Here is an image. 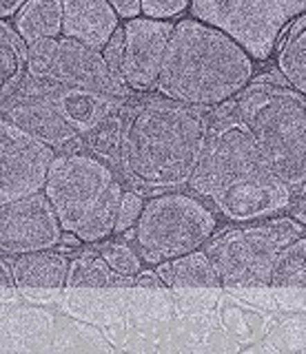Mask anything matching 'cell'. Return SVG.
<instances>
[{
	"instance_id": "6da1fadb",
	"label": "cell",
	"mask_w": 306,
	"mask_h": 354,
	"mask_svg": "<svg viewBox=\"0 0 306 354\" xmlns=\"http://www.w3.org/2000/svg\"><path fill=\"white\" fill-rule=\"evenodd\" d=\"M209 122V138L189 180L191 191L211 199L217 213L237 224L271 219L287 210L293 188L262 158L251 133L237 120L233 100L213 109Z\"/></svg>"
},
{
	"instance_id": "7a4b0ae2",
	"label": "cell",
	"mask_w": 306,
	"mask_h": 354,
	"mask_svg": "<svg viewBox=\"0 0 306 354\" xmlns=\"http://www.w3.org/2000/svg\"><path fill=\"white\" fill-rule=\"evenodd\" d=\"M209 113L162 95L125 104L120 166L127 180L147 191L189 186L209 138Z\"/></svg>"
},
{
	"instance_id": "3957f363",
	"label": "cell",
	"mask_w": 306,
	"mask_h": 354,
	"mask_svg": "<svg viewBox=\"0 0 306 354\" xmlns=\"http://www.w3.org/2000/svg\"><path fill=\"white\" fill-rule=\"evenodd\" d=\"M253 71V60L222 31L182 18L173 27L156 91L209 113L242 93Z\"/></svg>"
},
{
	"instance_id": "277c9868",
	"label": "cell",
	"mask_w": 306,
	"mask_h": 354,
	"mask_svg": "<svg viewBox=\"0 0 306 354\" xmlns=\"http://www.w3.org/2000/svg\"><path fill=\"white\" fill-rule=\"evenodd\" d=\"M123 191L111 166L82 151L58 153L42 188L62 232L80 243H98L114 235Z\"/></svg>"
},
{
	"instance_id": "5b68a950",
	"label": "cell",
	"mask_w": 306,
	"mask_h": 354,
	"mask_svg": "<svg viewBox=\"0 0 306 354\" xmlns=\"http://www.w3.org/2000/svg\"><path fill=\"white\" fill-rule=\"evenodd\" d=\"M235 113L271 171L289 188L306 184V95L287 82L255 77L235 100Z\"/></svg>"
},
{
	"instance_id": "8992f818",
	"label": "cell",
	"mask_w": 306,
	"mask_h": 354,
	"mask_svg": "<svg viewBox=\"0 0 306 354\" xmlns=\"http://www.w3.org/2000/svg\"><path fill=\"white\" fill-rule=\"evenodd\" d=\"M215 215L198 197L162 193L145 202L134 228L136 252L142 263L160 266L206 246L215 235Z\"/></svg>"
},
{
	"instance_id": "52a82bcc",
	"label": "cell",
	"mask_w": 306,
	"mask_h": 354,
	"mask_svg": "<svg viewBox=\"0 0 306 354\" xmlns=\"http://www.w3.org/2000/svg\"><path fill=\"white\" fill-rule=\"evenodd\" d=\"M304 226L293 217H271L237 226L206 243L222 286H269L271 268L282 248L302 237Z\"/></svg>"
},
{
	"instance_id": "ba28073f",
	"label": "cell",
	"mask_w": 306,
	"mask_h": 354,
	"mask_svg": "<svg viewBox=\"0 0 306 354\" xmlns=\"http://www.w3.org/2000/svg\"><path fill=\"white\" fill-rule=\"evenodd\" d=\"M189 11L231 38L251 60H267L282 31L306 11V0H195Z\"/></svg>"
},
{
	"instance_id": "9c48e42d",
	"label": "cell",
	"mask_w": 306,
	"mask_h": 354,
	"mask_svg": "<svg viewBox=\"0 0 306 354\" xmlns=\"http://www.w3.org/2000/svg\"><path fill=\"white\" fill-rule=\"evenodd\" d=\"M56 151L0 118V206L42 193Z\"/></svg>"
},
{
	"instance_id": "30bf717a",
	"label": "cell",
	"mask_w": 306,
	"mask_h": 354,
	"mask_svg": "<svg viewBox=\"0 0 306 354\" xmlns=\"http://www.w3.org/2000/svg\"><path fill=\"white\" fill-rule=\"evenodd\" d=\"M60 239V221L45 193L0 206V252L23 257L29 252L56 248Z\"/></svg>"
},
{
	"instance_id": "8fae6325",
	"label": "cell",
	"mask_w": 306,
	"mask_h": 354,
	"mask_svg": "<svg viewBox=\"0 0 306 354\" xmlns=\"http://www.w3.org/2000/svg\"><path fill=\"white\" fill-rule=\"evenodd\" d=\"M0 113L7 122H12L29 138L47 144L53 151L75 153V147H82V138L73 131L51 100L34 80H25L18 93L0 104Z\"/></svg>"
},
{
	"instance_id": "7c38bea8",
	"label": "cell",
	"mask_w": 306,
	"mask_h": 354,
	"mask_svg": "<svg viewBox=\"0 0 306 354\" xmlns=\"http://www.w3.org/2000/svg\"><path fill=\"white\" fill-rule=\"evenodd\" d=\"M176 22L140 16L123 25L125 29V71L123 80L134 93H149L158 86L169 40Z\"/></svg>"
},
{
	"instance_id": "4fadbf2b",
	"label": "cell",
	"mask_w": 306,
	"mask_h": 354,
	"mask_svg": "<svg viewBox=\"0 0 306 354\" xmlns=\"http://www.w3.org/2000/svg\"><path fill=\"white\" fill-rule=\"evenodd\" d=\"M49 75L64 86L105 95L118 100V102H129L134 97V91L109 71L100 51L89 49L84 44L67 38L58 40V53Z\"/></svg>"
},
{
	"instance_id": "5bb4252c",
	"label": "cell",
	"mask_w": 306,
	"mask_h": 354,
	"mask_svg": "<svg viewBox=\"0 0 306 354\" xmlns=\"http://www.w3.org/2000/svg\"><path fill=\"white\" fill-rule=\"evenodd\" d=\"M38 86L45 91V95L53 102V106L58 109V113L67 120V124L78 131V136H87L89 131H93L98 124H102L105 120L111 115L120 113L125 109L127 102H118V100L96 95L89 91H80V88L64 86L56 82L53 77H42V80H34Z\"/></svg>"
},
{
	"instance_id": "9a60e30c",
	"label": "cell",
	"mask_w": 306,
	"mask_h": 354,
	"mask_svg": "<svg viewBox=\"0 0 306 354\" xmlns=\"http://www.w3.org/2000/svg\"><path fill=\"white\" fill-rule=\"evenodd\" d=\"M120 27V18L107 0H67L62 3V36L102 51Z\"/></svg>"
},
{
	"instance_id": "2e32d148",
	"label": "cell",
	"mask_w": 306,
	"mask_h": 354,
	"mask_svg": "<svg viewBox=\"0 0 306 354\" xmlns=\"http://www.w3.org/2000/svg\"><path fill=\"white\" fill-rule=\"evenodd\" d=\"M69 259L62 252L40 250L29 252L23 257H16L14 279L20 288H62L67 286L69 274Z\"/></svg>"
},
{
	"instance_id": "e0dca14e",
	"label": "cell",
	"mask_w": 306,
	"mask_h": 354,
	"mask_svg": "<svg viewBox=\"0 0 306 354\" xmlns=\"http://www.w3.org/2000/svg\"><path fill=\"white\" fill-rule=\"evenodd\" d=\"M14 31L25 47L38 40H58L62 36V3L58 0H31L14 18Z\"/></svg>"
},
{
	"instance_id": "ac0fdd59",
	"label": "cell",
	"mask_w": 306,
	"mask_h": 354,
	"mask_svg": "<svg viewBox=\"0 0 306 354\" xmlns=\"http://www.w3.org/2000/svg\"><path fill=\"white\" fill-rule=\"evenodd\" d=\"M156 272L165 283V288H217V277L209 254L204 250H195L182 254L178 259H171L156 266Z\"/></svg>"
},
{
	"instance_id": "d6986e66",
	"label": "cell",
	"mask_w": 306,
	"mask_h": 354,
	"mask_svg": "<svg viewBox=\"0 0 306 354\" xmlns=\"http://www.w3.org/2000/svg\"><path fill=\"white\" fill-rule=\"evenodd\" d=\"M284 33L278 47V71L291 88L306 95V11Z\"/></svg>"
},
{
	"instance_id": "ffe728a7",
	"label": "cell",
	"mask_w": 306,
	"mask_h": 354,
	"mask_svg": "<svg viewBox=\"0 0 306 354\" xmlns=\"http://www.w3.org/2000/svg\"><path fill=\"white\" fill-rule=\"evenodd\" d=\"M27 80V47L12 25L0 20V104Z\"/></svg>"
},
{
	"instance_id": "44dd1931",
	"label": "cell",
	"mask_w": 306,
	"mask_h": 354,
	"mask_svg": "<svg viewBox=\"0 0 306 354\" xmlns=\"http://www.w3.org/2000/svg\"><path fill=\"white\" fill-rule=\"evenodd\" d=\"M69 288H129L136 286L134 277L116 274L109 266L102 261L100 254H80L71 259L69 274H67Z\"/></svg>"
},
{
	"instance_id": "7402d4cb",
	"label": "cell",
	"mask_w": 306,
	"mask_h": 354,
	"mask_svg": "<svg viewBox=\"0 0 306 354\" xmlns=\"http://www.w3.org/2000/svg\"><path fill=\"white\" fill-rule=\"evenodd\" d=\"M269 286L273 288H306V235L293 239L282 248L271 268Z\"/></svg>"
},
{
	"instance_id": "603a6c76",
	"label": "cell",
	"mask_w": 306,
	"mask_h": 354,
	"mask_svg": "<svg viewBox=\"0 0 306 354\" xmlns=\"http://www.w3.org/2000/svg\"><path fill=\"white\" fill-rule=\"evenodd\" d=\"M125 111V109H123ZM123 111L102 124H98L93 131L82 136V147L96 160L105 162L107 166H120V151H123Z\"/></svg>"
},
{
	"instance_id": "cb8c5ba5",
	"label": "cell",
	"mask_w": 306,
	"mask_h": 354,
	"mask_svg": "<svg viewBox=\"0 0 306 354\" xmlns=\"http://www.w3.org/2000/svg\"><path fill=\"white\" fill-rule=\"evenodd\" d=\"M100 257L102 261L111 268L116 274L123 277H134L142 272V259L136 252V248H131L129 243L123 241H107L100 246Z\"/></svg>"
},
{
	"instance_id": "d4e9b609",
	"label": "cell",
	"mask_w": 306,
	"mask_h": 354,
	"mask_svg": "<svg viewBox=\"0 0 306 354\" xmlns=\"http://www.w3.org/2000/svg\"><path fill=\"white\" fill-rule=\"evenodd\" d=\"M58 40H53V38L38 40L27 47V77L29 80L49 77L53 60H56V53H58Z\"/></svg>"
},
{
	"instance_id": "484cf974",
	"label": "cell",
	"mask_w": 306,
	"mask_h": 354,
	"mask_svg": "<svg viewBox=\"0 0 306 354\" xmlns=\"http://www.w3.org/2000/svg\"><path fill=\"white\" fill-rule=\"evenodd\" d=\"M142 210H145V197H142L138 191H134V188L123 191V197H120V204H118L114 235H123V232L134 230L140 221Z\"/></svg>"
},
{
	"instance_id": "4316f807",
	"label": "cell",
	"mask_w": 306,
	"mask_h": 354,
	"mask_svg": "<svg viewBox=\"0 0 306 354\" xmlns=\"http://www.w3.org/2000/svg\"><path fill=\"white\" fill-rule=\"evenodd\" d=\"M189 5L191 3H187V0H142V16L171 22V18L182 16Z\"/></svg>"
},
{
	"instance_id": "83f0119b",
	"label": "cell",
	"mask_w": 306,
	"mask_h": 354,
	"mask_svg": "<svg viewBox=\"0 0 306 354\" xmlns=\"http://www.w3.org/2000/svg\"><path fill=\"white\" fill-rule=\"evenodd\" d=\"M100 53L109 66V71H111L118 80H123V71H125V29H123V25L118 27V31L114 33L111 40L107 42V47Z\"/></svg>"
},
{
	"instance_id": "f1b7e54d",
	"label": "cell",
	"mask_w": 306,
	"mask_h": 354,
	"mask_svg": "<svg viewBox=\"0 0 306 354\" xmlns=\"http://www.w3.org/2000/svg\"><path fill=\"white\" fill-rule=\"evenodd\" d=\"M111 9L116 11L118 18H123L125 22L136 20L142 16V3L140 0H111Z\"/></svg>"
},
{
	"instance_id": "f546056e",
	"label": "cell",
	"mask_w": 306,
	"mask_h": 354,
	"mask_svg": "<svg viewBox=\"0 0 306 354\" xmlns=\"http://www.w3.org/2000/svg\"><path fill=\"white\" fill-rule=\"evenodd\" d=\"M134 281L138 288H165V283H162V279L158 277L156 270H142L136 274Z\"/></svg>"
},
{
	"instance_id": "4dcf8cb0",
	"label": "cell",
	"mask_w": 306,
	"mask_h": 354,
	"mask_svg": "<svg viewBox=\"0 0 306 354\" xmlns=\"http://www.w3.org/2000/svg\"><path fill=\"white\" fill-rule=\"evenodd\" d=\"M9 286H16L14 266H12V261L0 259V288H9Z\"/></svg>"
},
{
	"instance_id": "1f68e13d",
	"label": "cell",
	"mask_w": 306,
	"mask_h": 354,
	"mask_svg": "<svg viewBox=\"0 0 306 354\" xmlns=\"http://www.w3.org/2000/svg\"><path fill=\"white\" fill-rule=\"evenodd\" d=\"M25 3H12V0H0V20L3 18H16V14L23 9Z\"/></svg>"
}]
</instances>
